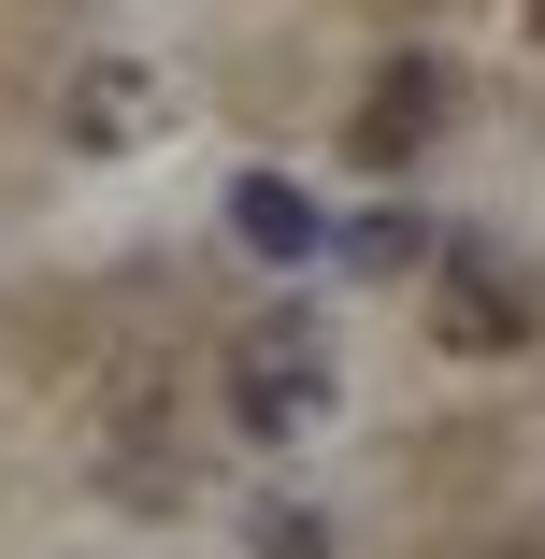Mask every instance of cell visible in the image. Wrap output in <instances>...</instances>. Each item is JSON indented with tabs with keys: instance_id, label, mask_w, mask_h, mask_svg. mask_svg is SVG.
<instances>
[{
	"instance_id": "cell-2",
	"label": "cell",
	"mask_w": 545,
	"mask_h": 559,
	"mask_svg": "<svg viewBox=\"0 0 545 559\" xmlns=\"http://www.w3.org/2000/svg\"><path fill=\"white\" fill-rule=\"evenodd\" d=\"M430 345L446 359H517L531 345V273L502 245H430Z\"/></svg>"
},
{
	"instance_id": "cell-1",
	"label": "cell",
	"mask_w": 545,
	"mask_h": 559,
	"mask_svg": "<svg viewBox=\"0 0 545 559\" xmlns=\"http://www.w3.org/2000/svg\"><path fill=\"white\" fill-rule=\"evenodd\" d=\"M230 430H259V444L331 430V330H316L301 301H287V316H259L245 345H230Z\"/></svg>"
},
{
	"instance_id": "cell-5",
	"label": "cell",
	"mask_w": 545,
	"mask_h": 559,
	"mask_svg": "<svg viewBox=\"0 0 545 559\" xmlns=\"http://www.w3.org/2000/svg\"><path fill=\"white\" fill-rule=\"evenodd\" d=\"M230 245H259V259H287V273H301L316 245H331V215H316L287 173H230Z\"/></svg>"
},
{
	"instance_id": "cell-3",
	"label": "cell",
	"mask_w": 545,
	"mask_h": 559,
	"mask_svg": "<svg viewBox=\"0 0 545 559\" xmlns=\"http://www.w3.org/2000/svg\"><path fill=\"white\" fill-rule=\"evenodd\" d=\"M430 130H446V58H388L374 100L345 116V158L359 173H402V158H430Z\"/></svg>"
},
{
	"instance_id": "cell-7",
	"label": "cell",
	"mask_w": 545,
	"mask_h": 559,
	"mask_svg": "<svg viewBox=\"0 0 545 559\" xmlns=\"http://www.w3.org/2000/svg\"><path fill=\"white\" fill-rule=\"evenodd\" d=\"M245 545H259V559H331V531H316L301 502H259V531H245Z\"/></svg>"
},
{
	"instance_id": "cell-8",
	"label": "cell",
	"mask_w": 545,
	"mask_h": 559,
	"mask_svg": "<svg viewBox=\"0 0 545 559\" xmlns=\"http://www.w3.org/2000/svg\"><path fill=\"white\" fill-rule=\"evenodd\" d=\"M531 29H545V0H531Z\"/></svg>"
},
{
	"instance_id": "cell-6",
	"label": "cell",
	"mask_w": 545,
	"mask_h": 559,
	"mask_svg": "<svg viewBox=\"0 0 545 559\" xmlns=\"http://www.w3.org/2000/svg\"><path fill=\"white\" fill-rule=\"evenodd\" d=\"M430 245H446L430 215H359V230H345V259H359V273H430Z\"/></svg>"
},
{
	"instance_id": "cell-4",
	"label": "cell",
	"mask_w": 545,
	"mask_h": 559,
	"mask_svg": "<svg viewBox=\"0 0 545 559\" xmlns=\"http://www.w3.org/2000/svg\"><path fill=\"white\" fill-rule=\"evenodd\" d=\"M173 130V86L144 58H86L72 72V144H158Z\"/></svg>"
}]
</instances>
